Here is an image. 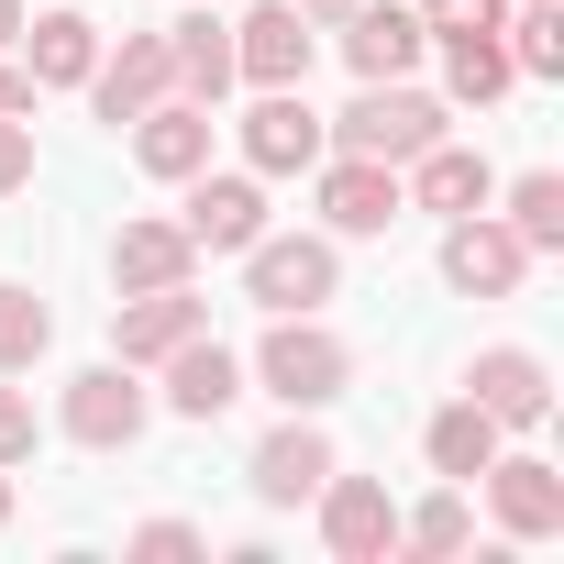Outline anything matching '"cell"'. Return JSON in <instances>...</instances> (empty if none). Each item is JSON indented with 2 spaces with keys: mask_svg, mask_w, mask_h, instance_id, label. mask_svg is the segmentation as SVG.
Wrapping results in <instances>:
<instances>
[{
  "mask_svg": "<svg viewBox=\"0 0 564 564\" xmlns=\"http://www.w3.org/2000/svg\"><path fill=\"white\" fill-rule=\"evenodd\" d=\"M56 344V311L34 300V289H0V377H12V366H34Z\"/></svg>",
  "mask_w": 564,
  "mask_h": 564,
  "instance_id": "obj_28",
  "label": "cell"
},
{
  "mask_svg": "<svg viewBox=\"0 0 564 564\" xmlns=\"http://www.w3.org/2000/svg\"><path fill=\"white\" fill-rule=\"evenodd\" d=\"M498 34H509V78H564V0H531Z\"/></svg>",
  "mask_w": 564,
  "mask_h": 564,
  "instance_id": "obj_24",
  "label": "cell"
},
{
  "mask_svg": "<svg viewBox=\"0 0 564 564\" xmlns=\"http://www.w3.org/2000/svg\"><path fill=\"white\" fill-rule=\"evenodd\" d=\"M443 276L465 300H509L520 276H531V243L509 232V221H487V210H454V232H443Z\"/></svg>",
  "mask_w": 564,
  "mask_h": 564,
  "instance_id": "obj_5",
  "label": "cell"
},
{
  "mask_svg": "<svg viewBox=\"0 0 564 564\" xmlns=\"http://www.w3.org/2000/svg\"><path fill=\"white\" fill-rule=\"evenodd\" d=\"M12 34H23V0H0V45H12Z\"/></svg>",
  "mask_w": 564,
  "mask_h": 564,
  "instance_id": "obj_35",
  "label": "cell"
},
{
  "mask_svg": "<svg viewBox=\"0 0 564 564\" xmlns=\"http://www.w3.org/2000/svg\"><path fill=\"white\" fill-rule=\"evenodd\" d=\"M322 111L300 100V89H265L254 111H243V155H254V177H300V166H322Z\"/></svg>",
  "mask_w": 564,
  "mask_h": 564,
  "instance_id": "obj_10",
  "label": "cell"
},
{
  "mask_svg": "<svg viewBox=\"0 0 564 564\" xmlns=\"http://www.w3.org/2000/svg\"><path fill=\"white\" fill-rule=\"evenodd\" d=\"M487 498H498V531L509 542H553L564 531V476L542 454H487Z\"/></svg>",
  "mask_w": 564,
  "mask_h": 564,
  "instance_id": "obj_11",
  "label": "cell"
},
{
  "mask_svg": "<svg viewBox=\"0 0 564 564\" xmlns=\"http://www.w3.org/2000/svg\"><path fill=\"white\" fill-rule=\"evenodd\" d=\"M56 432H67V443H89V454H122V443H144V388H133V366H89V377H67V399H56Z\"/></svg>",
  "mask_w": 564,
  "mask_h": 564,
  "instance_id": "obj_4",
  "label": "cell"
},
{
  "mask_svg": "<svg viewBox=\"0 0 564 564\" xmlns=\"http://www.w3.org/2000/svg\"><path fill=\"white\" fill-rule=\"evenodd\" d=\"M443 89L454 100H498L509 89V45L498 34H443Z\"/></svg>",
  "mask_w": 564,
  "mask_h": 564,
  "instance_id": "obj_25",
  "label": "cell"
},
{
  "mask_svg": "<svg viewBox=\"0 0 564 564\" xmlns=\"http://www.w3.org/2000/svg\"><path fill=\"white\" fill-rule=\"evenodd\" d=\"M166 89L199 100V111H221V89H232V23H210V12L166 23Z\"/></svg>",
  "mask_w": 564,
  "mask_h": 564,
  "instance_id": "obj_15",
  "label": "cell"
},
{
  "mask_svg": "<svg viewBox=\"0 0 564 564\" xmlns=\"http://www.w3.org/2000/svg\"><path fill=\"white\" fill-rule=\"evenodd\" d=\"M399 210H410L399 166H377V155H333V166H322V221H333V232H388Z\"/></svg>",
  "mask_w": 564,
  "mask_h": 564,
  "instance_id": "obj_12",
  "label": "cell"
},
{
  "mask_svg": "<svg viewBox=\"0 0 564 564\" xmlns=\"http://www.w3.org/2000/svg\"><path fill=\"white\" fill-rule=\"evenodd\" d=\"M188 333H210V300L188 289V276H177V289H133V300L111 311V355H122V366H155V355H177Z\"/></svg>",
  "mask_w": 564,
  "mask_h": 564,
  "instance_id": "obj_6",
  "label": "cell"
},
{
  "mask_svg": "<svg viewBox=\"0 0 564 564\" xmlns=\"http://www.w3.org/2000/svg\"><path fill=\"white\" fill-rule=\"evenodd\" d=\"M399 542H410V553H465V542H476V509H465V487L421 498V509L399 520Z\"/></svg>",
  "mask_w": 564,
  "mask_h": 564,
  "instance_id": "obj_27",
  "label": "cell"
},
{
  "mask_svg": "<svg viewBox=\"0 0 564 564\" xmlns=\"http://www.w3.org/2000/svg\"><path fill=\"white\" fill-rule=\"evenodd\" d=\"M100 67V23L89 12H45L34 23V89H89Z\"/></svg>",
  "mask_w": 564,
  "mask_h": 564,
  "instance_id": "obj_22",
  "label": "cell"
},
{
  "mask_svg": "<svg viewBox=\"0 0 564 564\" xmlns=\"http://www.w3.org/2000/svg\"><path fill=\"white\" fill-rule=\"evenodd\" d=\"M155 366H166V410H177V421H221V410L243 399V366H232L210 333H188V344L155 355Z\"/></svg>",
  "mask_w": 564,
  "mask_h": 564,
  "instance_id": "obj_17",
  "label": "cell"
},
{
  "mask_svg": "<svg viewBox=\"0 0 564 564\" xmlns=\"http://www.w3.org/2000/svg\"><path fill=\"white\" fill-rule=\"evenodd\" d=\"M487 454H498V421H487L476 399H454V410H432V476H454V487H476V476H487Z\"/></svg>",
  "mask_w": 564,
  "mask_h": 564,
  "instance_id": "obj_23",
  "label": "cell"
},
{
  "mask_svg": "<svg viewBox=\"0 0 564 564\" xmlns=\"http://www.w3.org/2000/svg\"><path fill=\"white\" fill-rule=\"evenodd\" d=\"M509 0H421V34H498Z\"/></svg>",
  "mask_w": 564,
  "mask_h": 564,
  "instance_id": "obj_29",
  "label": "cell"
},
{
  "mask_svg": "<svg viewBox=\"0 0 564 564\" xmlns=\"http://www.w3.org/2000/svg\"><path fill=\"white\" fill-rule=\"evenodd\" d=\"M0 520H12V476H0Z\"/></svg>",
  "mask_w": 564,
  "mask_h": 564,
  "instance_id": "obj_36",
  "label": "cell"
},
{
  "mask_svg": "<svg viewBox=\"0 0 564 564\" xmlns=\"http://www.w3.org/2000/svg\"><path fill=\"white\" fill-rule=\"evenodd\" d=\"M254 377L289 399V410H322V399H344V377H355V355L311 322V311H276V333L254 344Z\"/></svg>",
  "mask_w": 564,
  "mask_h": 564,
  "instance_id": "obj_2",
  "label": "cell"
},
{
  "mask_svg": "<svg viewBox=\"0 0 564 564\" xmlns=\"http://www.w3.org/2000/svg\"><path fill=\"white\" fill-rule=\"evenodd\" d=\"M133 166H144V177H199V166H210V111H199V100L133 111Z\"/></svg>",
  "mask_w": 564,
  "mask_h": 564,
  "instance_id": "obj_16",
  "label": "cell"
},
{
  "mask_svg": "<svg viewBox=\"0 0 564 564\" xmlns=\"http://www.w3.org/2000/svg\"><path fill=\"white\" fill-rule=\"evenodd\" d=\"M23 454H34V399L0 388V465H23Z\"/></svg>",
  "mask_w": 564,
  "mask_h": 564,
  "instance_id": "obj_31",
  "label": "cell"
},
{
  "mask_svg": "<svg viewBox=\"0 0 564 564\" xmlns=\"http://www.w3.org/2000/svg\"><path fill=\"white\" fill-rule=\"evenodd\" d=\"M177 232H188L199 254H243V243L265 232V188H254V177H199L188 210H177Z\"/></svg>",
  "mask_w": 564,
  "mask_h": 564,
  "instance_id": "obj_14",
  "label": "cell"
},
{
  "mask_svg": "<svg viewBox=\"0 0 564 564\" xmlns=\"http://www.w3.org/2000/svg\"><path fill=\"white\" fill-rule=\"evenodd\" d=\"M133 553H144V564H188V553H199V531H188V520H144V531H133Z\"/></svg>",
  "mask_w": 564,
  "mask_h": 564,
  "instance_id": "obj_30",
  "label": "cell"
},
{
  "mask_svg": "<svg viewBox=\"0 0 564 564\" xmlns=\"http://www.w3.org/2000/svg\"><path fill=\"white\" fill-rule=\"evenodd\" d=\"M0 111H12V122L34 111V67H0Z\"/></svg>",
  "mask_w": 564,
  "mask_h": 564,
  "instance_id": "obj_33",
  "label": "cell"
},
{
  "mask_svg": "<svg viewBox=\"0 0 564 564\" xmlns=\"http://www.w3.org/2000/svg\"><path fill=\"white\" fill-rule=\"evenodd\" d=\"M344 155H377V166H410L421 144H443V100L432 89H399V78H366L344 122H322Z\"/></svg>",
  "mask_w": 564,
  "mask_h": 564,
  "instance_id": "obj_1",
  "label": "cell"
},
{
  "mask_svg": "<svg viewBox=\"0 0 564 564\" xmlns=\"http://www.w3.org/2000/svg\"><path fill=\"white\" fill-rule=\"evenodd\" d=\"M465 399H476L498 432H542V421H553V377H542V355H520V344H487L476 377H465Z\"/></svg>",
  "mask_w": 564,
  "mask_h": 564,
  "instance_id": "obj_8",
  "label": "cell"
},
{
  "mask_svg": "<svg viewBox=\"0 0 564 564\" xmlns=\"http://www.w3.org/2000/svg\"><path fill=\"white\" fill-rule=\"evenodd\" d=\"M421 12H366V0H355V12H344V56H355V78H410L421 67Z\"/></svg>",
  "mask_w": 564,
  "mask_h": 564,
  "instance_id": "obj_21",
  "label": "cell"
},
{
  "mask_svg": "<svg viewBox=\"0 0 564 564\" xmlns=\"http://www.w3.org/2000/svg\"><path fill=\"white\" fill-rule=\"evenodd\" d=\"M322 542L344 553V564H377V553H399V509H388V487L377 476H322Z\"/></svg>",
  "mask_w": 564,
  "mask_h": 564,
  "instance_id": "obj_9",
  "label": "cell"
},
{
  "mask_svg": "<svg viewBox=\"0 0 564 564\" xmlns=\"http://www.w3.org/2000/svg\"><path fill=\"white\" fill-rule=\"evenodd\" d=\"M399 188H410L421 210H443V221H454V210H487V199H498V166H487L476 144H454V133H443V144H421V155H410V177H399Z\"/></svg>",
  "mask_w": 564,
  "mask_h": 564,
  "instance_id": "obj_13",
  "label": "cell"
},
{
  "mask_svg": "<svg viewBox=\"0 0 564 564\" xmlns=\"http://www.w3.org/2000/svg\"><path fill=\"white\" fill-rule=\"evenodd\" d=\"M199 265V243L177 232V221H122L111 232V289L133 300V289H177V276Z\"/></svg>",
  "mask_w": 564,
  "mask_h": 564,
  "instance_id": "obj_20",
  "label": "cell"
},
{
  "mask_svg": "<svg viewBox=\"0 0 564 564\" xmlns=\"http://www.w3.org/2000/svg\"><path fill=\"white\" fill-rule=\"evenodd\" d=\"M322 476H333V443H322L311 421H289V432H265V443H254V498H265V509L322 498Z\"/></svg>",
  "mask_w": 564,
  "mask_h": 564,
  "instance_id": "obj_18",
  "label": "cell"
},
{
  "mask_svg": "<svg viewBox=\"0 0 564 564\" xmlns=\"http://www.w3.org/2000/svg\"><path fill=\"white\" fill-rule=\"evenodd\" d=\"M333 276H344V265H333L322 232H254V243H243V300H254V311H322Z\"/></svg>",
  "mask_w": 564,
  "mask_h": 564,
  "instance_id": "obj_3",
  "label": "cell"
},
{
  "mask_svg": "<svg viewBox=\"0 0 564 564\" xmlns=\"http://www.w3.org/2000/svg\"><path fill=\"white\" fill-rule=\"evenodd\" d=\"M89 100H100V122L155 111V100H166V34H122V56L89 67Z\"/></svg>",
  "mask_w": 564,
  "mask_h": 564,
  "instance_id": "obj_19",
  "label": "cell"
},
{
  "mask_svg": "<svg viewBox=\"0 0 564 564\" xmlns=\"http://www.w3.org/2000/svg\"><path fill=\"white\" fill-rule=\"evenodd\" d=\"M232 78H254V89H311V12H289V0L243 12V23H232Z\"/></svg>",
  "mask_w": 564,
  "mask_h": 564,
  "instance_id": "obj_7",
  "label": "cell"
},
{
  "mask_svg": "<svg viewBox=\"0 0 564 564\" xmlns=\"http://www.w3.org/2000/svg\"><path fill=\"white\" fill-rule=\"evenodd\" d=\"M509 232H520L531 254H564V177H553V166H531V177L509 188Z\"/></svg>",
  "mask_w": 564,
  "mask_h": 564,
  "instance_id": "obj_26",
  "label": "cell"
},
{
  "mask_svg": "<svg viewBox=\"0 0 564 564\" xmlns=\"http://www.w3.org/2000/svg\"><path fill=\"white\" fill-rule=\"evenodd\" d=\"M289 12H311V23H344V12H355V0H289Z\"/></svg>",
  "mask_w": 564,
  "mask_h": 564,
  "instance_id": "obj_34",
  "label": "cell"
},
{
  "mask_svg": "<svg viewBox=\"0 0 564 564\" xmlns=\"http://www.w3.org/2000/svg\"><path fill=\"white\" fill-rule=\"evenodd\" d=\"M23 177H34V133H23V122H12V111H0V199H12V188H23Z\"/></svg>",
  "mask_w": 564,
  "mask_h": 564,
  "instance_id": "obj_32",
  "label": "cell"
}]
</instances>
